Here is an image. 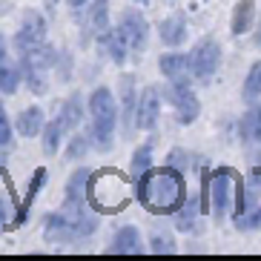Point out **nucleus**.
Masks as SVG:
<instances>
[{
  "mask_svg": "<svg viewBox=\"0 0 261 261\" xmlns=\"http://www.w3.org/2000/svg\"><path fill=\"white\" fill-rule=\"evenodd\" d=\"M152 167V144H141L135 152H132V164H129V169H132V181L138 175H144L146 169Z\"/></svg>",
  "mask_w": 261,
  "mask_h": 261,
  "instance_id": "nucleus-25",
  "label": "nucleus"
},
{
  "mask_svg": "<svg viewBox=\"0 0 261 261\" xmlns=\"http://www.w3.org/2000/svg\"><path fill=\"white\" fill-rule=\"evenodd\" d=\"M109 29V12H107V0H95L89 15H86V32L89 35H103Z\"/></svg>",
  "mask_w": 261,
  "mask_h": 261,
  "instance_id": "nucleus-22",
  "label": "nucleus"
},
{
  "mask_svg": "<svg viewBox=\"0 0 261 261\" xmlns=\"http://www.w3.org/2000/svg\"><path fill=\"white\" fill-rule=\"evenodd\" d=\"M135 198L144 204L149 213L158 215H175L187 201V184L181 169L164 167V169H146L144 175L135 178Z\"/></svg>",
  "mask_w": 261,
  "mask_h": 261,
  "instance_id": "nucleus-1",
  "label": "nucleus"
},
{
  "mask_svg": "<svg viewBox=\"0 0 261 261\" xmlns=\"http://www.w3.org/2000/svg\"><path fill=\"white\" fill-rule=\"evenodd\" d=\"M100 40H103V46H107L109 58H112L115 63L126 61V55H129V43H126V38H123L121 29H107L103 35H100Z\"/></svg>",
  "mask_w": 261,
  "mask_h": 261,
  "instance_id": "nucleus-19",
  "label": "nucleus"
},
{
  "mask_svg": "<svg viewBox=\"0 0 261 261\" xmlns=\"http://www.w3.org/2000/svg\"><path fill=\"white\" fill-rule=\"evenodd\" d=\"M9 227V201L0 198V232Z\"/></svg>",
  "mask_w": 261,
  "mask_h": 261,
  "instance_id": "nucleus-33",
  "label": "nucleus"
},
{
  "mask_svg": "<svg viewBox=\"0 0 261 261\" xmlns=\"http://www.w3.org/2000/svg\"><path fill=\"white\" fill-rule=\"evenodd\" d=\"M261 95V61H255L247 72V81H244V100H258Z\"/></svg>",
  "mask_w": 261,
  "mask_h": 261,
  "instance_id": "nucleus-26",
  "label": "nucleus"
},
{
  "mask_svg": "<svg viewBox=\"0 0 261 261\" xmlns=\"http://www.w3.org/2000/svg\"><path fill=\"white\" fill-rule=\"evenodd\" d=\"M236 172L232 169H215L210 175V210L215 213V218H221L224 213H230L232 207V190H236Z\"/></svg>",
  "mask_w": 261,
  "mask_h": 261,
  "instance_id": "nucleus-4",
  "label": "nucleus"
},
{
  "mask_svg": "<svg viewBox=\"0 0 261 261\" xmlns=\"http://www.w3.org/2000/svg\"><path fill=\"white\" fill-rule=\"evenodd\" d=\"M138 3H149V0H138Z\"/></svg>",
  "mask_w": 261,
  "mask_h": 261,
  "instance_id": "nucleus-37",
  "label": "nucleus"
},
{
  "mask_svg": "<svg viewBox=\"0 0 261 261\" xmlns=\"http://www.w3.org/2000/svg\"><path fill=\"white\" fill-rule=\"evenodd\" d=\"M46 184V169L40 167L35 175H32V184H29V190H26V198L20 201V210L15 213V227H20V224L26 221V215H29V207H32V201H35V195H38V190Z\"/></svg>",
  "mask_w": 261,
  "mask_h": 261,
  "instance_id": "nucleus-21",
  "label": "nucleus"
},
{
  "mask_svg": "<svg viewBox=\"0 0 261 261\" xmlns=\"http://www.w3.org/2000/svg\"><path fill=\"white\" fill-rule=\"evenodd\" d=\"M46 3H49V6H55V3H58V0H46Z\"/></svg>",
  "mask_w": 261,
  "mask_h": 261,
  "instance_id": "nucleus-36",
  "label": "nucleus"
},
{
  "mask_svg": "<svg viewBox=\"0 0 261 261\" xmlns=\"http://www.w3.org/2000/svg\"><path fill=\"white\" fill-rule=\"evenodd\" d=\"M221 63V46L215 38H204L195 43V49L190 52V69L198 81H210Z\"/></svg>",
  "mask_w": 261,
  "mask_h": 261,
  "instance_id": "nucleus-5",
  "label": "nucleus"
},
{
  "mask_svg": "<svg viewBox=\"0 0 261 261\" xmlns=\"http://www.w3.org/2000/svg\"><path fill=\"white\" fill-rule=\"evenodd\" d=\"M158 66H161V75L169 77L172 84L178 81H190L192 69H190V55H181V52H167L158 58Z\"/></svg>",
  "mask_w": 261,
  "mask_h": 261,
  "instance_id": "nucleus-13",
  "label": "nucleus"
},
{
  "mask_svg": "<svg viewBox=\"0 0 261 261\" xmlns=\"http://www.w3.org/2000/svg\"><path fill=\"white\" fill-rule=\"evenodd\" d=\"M6 58V40H3V35H0V61Z\"/></svg>",
  "mask_w": 261,
  "mask_h": 261,
  "instance_id": "nucleus-35",
  "label": "nucleus"
},
{
  "mask_svg": "<svg viewBox=\"0 0 261 261\" xmlns=\"http://www.w3.org/2000/svg\"><path fill=\"white\" fill-rule=\"evenodd\" d=\"M43 109L40 107H29L23 109L20 115H17V132L23 135V138H35V135H40L43 132Z\"/></svg>",
  "mask_w": 261,
  "mask_h": 261,
  "instance_id": "nucleus-17",
  "label": "nucleus"
},
{
  "mask_svg": "<svg viewBox=\"0 0 261 261\" xmlns=\"http://www.w3.org/2000/svg\"><path fill=\"white\" fill-rule=\"evenodd\" d=\"M43 238L49 244H75V230L66 213H52L43 218Z\"/></svg>",
  "mask_w": 261,
  "mask_h": 261,
  "instance_id": "nucleus-12",
  "label": "nucleus"
},
{
  "mask_svg": "<svg viewBox=\"0 0 261 261\" xmlns=\"http://www.w3.org/2000/svg\"><path fill=\"white\" fill-rule=\"evenodd\" d=\"M149 250L152 253H175V241H172L169 232L152 230V236H149Z\"/></svg>",
  "mask_w": 261,
  "mask_h": 261,
  "instance_id": "nucleus-27",
  "label": "nucleus"
},
{
  "mask_svg": "<svg viewBox=\"0 0 261 261\" xmlns=\"http://www.w3.org/2000/svg\"><path fill=\"white\" fill-rule=\"evenodd\" d=\"M109 253H118V255H138L144 253V241H141V232L135 227H121L112 238V247Z\"/></svg>",
  "mask_w": 261,
  "mask_h": 261,
  "instance_id": "nucleus-14",
  "label": "nucleus"
},
{
  "mask_svg": "<svg viewBox=\"0 0 261 261\" xmlns=\"http://www.w3.org/2000/svg\"><path fill=\"white\" fill-rule=\"evenodd\" d=\"M38 43H46V20H43L40 12L29 9V12H23L20 29L15 35V49H17V55H23L29 49H35Z\"/></svg>",
  "mask_w": 261,
  "mask_h": 261,
  "instance_id": "nucleus-6",
  "label": "nucleus"
},
{
  "mask_svg": "<svg viewBox=\"0 0 261 261\" xmlns=\"http://www.w3.org/2000/svg\"><path fill=\"white\" fill-rule=\"evenodd\" d=\"M89 115H92V129H89V141H92L98 149H112V132H115L118 123V107L115 98L107 86H98L92 95H89Z\"/></svg>",
  "mask_w": 261,
  "mask_h": 261,
  "instance_id": "nucleus-2",
  "label": "nucleus"
},
{
  "mask_svg": "<svg viewBox=\"0 0 261 261\" xmlns=\"http://www.w3.org/2000/svg\"><path fill=\"white\" fill-rule=\"evenodd\" d=\"M118 89H121V123H123V135L129 138L132 126H135V115H138V95H135V77L123 75L118 81Z\"/></svg>",
  "mask_w": 261,
  "mask_h": 261,
  "instance_id": "nucleus-9",
  "label": "nucleus"
},
{
  "mask_svg": "<svg viewBox=\"0 0 261 261\" xmlns=\"http://www.w3.org/2000/svg\"><path fill=\"white\" fill-rule=\"evenodd\" d=\"M55 63H58V77H61V81H69V75H72V55L63 49Z\"/></svg>",
  "mask_w": 261,
  "mask_h": 261,
  "instance_id": "nucleus-30",
  "label": "nucleus"
},
{
  "mask_svg": "<svg viewBox=\"0 0 261 261\" xmlns=\"http://www.w3.org/2000/svg\"><path fill=\"white\" fill-rule=\"evenodd\" d=\"M12 141V123L6 118V107L0 103V146H6Z\"/></svg>",
  "mask_w": 261,
  "mask_h": 261,
  "instance_id": "nucleus-32",
  "label": "nucleus"
},
{
  "mask_svg": "<svg viewBox=\"0 0 261 261\" xmlns=\"http://www.w3.org/2000/svg\"><path fill=\"white\" fill-rule=\"evenodd\" d=\"M161 43L167 46H181L187 38H190V29H187V20L181 15H169L167 20L161 23Z\"/></svg>",
  "mask_w": 261,
  "mask_h": 261,
  "instance_id": "nucleus-15",
  "label": "nucleus"
},
{
  "mask_svg": "<svg viewBox=\"0 0 261 261\" xmlns=\"http://www.w3.org/2000/svg\"><path fill=\"white\" fill-rule=\"evenodd\" d=\"M187 164H190V152H184V149H172V152H169V158H167V167L181 169V172L187 169Z\"/></svg>",
  "mask_w": 261,
  "mask_h": 261,
  "instance_id": "nucleus-31",
  "label": "nucleus"
},
{
  "mask_svg": "<svg viewBox=\"0 0 261 261\" xmlns=\"http://www.w3.org/2000/svg\"><path fill=\"white\" fill-rule=\"evenodd\" d=\"M236 227H238L241 232H244V230H255V227H261V210H250V213L236 215Z\"/></svg>",
  "mask_w": 261,
  "mask_h": 261,
  "instance_id": "nucleus-28",
  "label": "nucleus"
},
{
  "mask_svg": "<svg viewBox=\"0 0 261 261\" xmlns=\"http://www.w3.org/2000/svg\"><path fill=\"white\" fill-rule=\"evenodd\" d=\"M66 3H69L72 9H84L86 3H89V0H66Z\"/></svg>",
  "mask_w": 261,
  "mask_h": 261,
  "instance_id": "nucleus-34",
  "label": "nucleus"
},
{
  "mask_svg": "<svg viewBox=\"0 0 261 261\" xmlns=\"http://www.w3.org/2000/svg\"><path fill=\"white\" fill-rule=\"evenodd\" d=\"M43 149H46V155H55L58 152V146H61V138L66 135V129L61 126V121L55 118V121H49L46 126H43Z\"/></svg>",
  "mask_w": 261,
  "mask_h": 261,
  "instance_id": "nucleus-24",
  "label": "nucleus"
},
{
  "mask_svg": "<svg viewBox=\"0 0 261 261\" xmlns=\"http://www.w3.org/2000/svg\"><path fill=\"white\" fill-rule=\"evenodd\" d=\"M241 138L247 144H261V107H250L241 118Z\"/></svg>",
  "mask_w": 261,
  "mask_h": 261,
  "instance_id": "nucleus-20",
  "label": "nucleus"
},
{
  "mask_svg": "<svg viewBox=\"0 0 261 261\" xmlns=\"http://www.w3.org/2000/svg\"><path fill=\"white\" fill-rule=\"evenodd\" d=\"M158 115H161V92H158L155 86H146L144 95H141V100H138L135 126H138V129H155Z\"/></svg>",
  "mask_w": 261,
  "mask_h": 261,
  "instance_id": "nucleus-11",
  "label": "nucleus"
},
{
  "mask_svg": "<svg viewBox=\"0 0 261 261\" xmlns=\"http://www.w3.org/2000/svg\"><path fill=\"white\" fill-rule=\"evenodd\" d=\"M58 121H61V126H63L66 132H72L77 123L84 121V98H81L77 92L66 98V103L61 107V115H58Z\"/></svg>",
  "mask_w": 261,
  "mask_h": 261,
  "instance_id": "nucleus-18",
  "label": "nucleus"
},
{
  "mask_svg": "<svg viewBox=\"0 0 261 261\" xmlns=\"http://www.w3.org/2000/svg\"><path fill=\"white\" fill-rule=\"evenodd\" d=\"M89 144H92V141L86 138V135H75V138L69 141V146H66V158H69V161L81 158V155H84L86 149H89Z\"/></svg>",
  "mask_w": 261,
  "mask_h": 261,
  "instance_id": "nucleus-29",
  "label": "nucleus"
},
{
  "mask_svg": "<svg viewBox=\"0 0 261 261\" xmlns=\"http://www.w3.org/2000/svg\"><path fill=\"white\" fill-rule=\"evenodd\" d=\"M129 201V181L112 169H103L89 181V204L98 213H118Z\"/></svg>",
  "mask_w": 261,
  "mask_h": 261,
  "instance_id": "nucleus-3",
  "label": "nucleus"
},
{
  "mask_svg": "<svg viewBox=\"0 0 261 261\" xmlns=\"http://www.w3.org/2000/svg\"><path fill=\"white\" fill-rule=\"evenodd\" d=\"M118 29L123 32V38H126V43H129L132 52H144V49H146L149 26H146V20H144L141 12H123L121 26H118Z\"/></svg>",
  "mask_w": 261,
  "mask_h": 261,
  "instance_id": "nucleus-8",
  "label": "nucleus"
},
{
  "mask_svg": "<svg viewBox=\"0 0 261 261\" xmlns=\"http://www.w3.org/2000/svg\"><path fill=\"white\" fill-rule=\"evenodd\" d=\"M20 77H23V72H20V63H12L9 58H3L0 61V92H17V84H20Z\"/></svg>",
  "mask_w": 261,
  "mask_h": 261,
  "instance_id": "nucleus-23",
  "label": "nucleus"
},
{
  "mask_svg": "<svg viewBox=\"0 0 261 261\" xmlns=\"http://www.w3.org/2000/svg\"><path fill=\"white\" fill-rule=\"evenodd\" d=\"M255 23V0H238L232 9V35H247Z\"/></svg>",
  "mask_w": 261,
  "mask_h": 261,
  "instance_id": "nucleus-16",
  "label": "nucleus"
},
{
  "mask_svg": "<svg viewBox=\"0 0 261 261\" xmlns=\"http://www.w3.org/2000/svg\"><path fill=\"white\" fill-rule=\"evenodd\" d=\"M89 181H92L89 169H75L72 172V178L66 181V204H63V210L89 207Z\"/></svg>",
  "mask_w": 261,
  "mask_h": 261,
  "instance_id": "nucleus-10",
  "label": "nucleus"
},
{
  "mask_svg": "<svg viewBox=\"0 0 261 261\" xmlns=\"http://www.w3.org/2000/svg\"><path fill=\"white\" fill-rule=\"evenodd\" d=\"M169 98H172V103H175V118L178 123H192L195 118L201 115V103L198 98H195V92H192L190 81H178V84H172V89H169Z\"/></svg>",
  "mask_w": 261,
  "mask_h": 261,
  "instance_id": "nucleus-7",
  "label": "nucleus"
}]
</instances>
